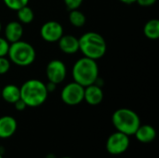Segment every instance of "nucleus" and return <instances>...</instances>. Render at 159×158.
I'll use <instances>...</instances> for the list:
<instances>
[{
    "instance_id": "f257e3e1",
    "label": "nucleus",
    "mask_w": 159,
    "mask_h": 158,
    "mask_svg": "<svg viewBox=\"0 0 159 158\" xmlns=\"http://www.w3.org/2000/svg\"><path fill=\"white\" fill-rule=\"evenodd\" d=\"M20 99L25 102L27 107H39L45 103L48 92L46 84L38 79H29L20 87Z\"/></svg>"
},
{
    "instance_id": "f03ea898",
    "label": "nucleus",
    "mask_w": 159,
    "mask_h": 158,
    "mask_svg": "<svg viewBox=\"0 0 159 158\" xmlns=\"http://www.w3.org/2000/svg\"><path fill=\"white\" fill-rule=\"evenodd\" d=\"M79 51L84 57L100 60L102 58L107 50V44L103 36L96 32H87L78 38Z\"/></svg>"
},
{
    "instance_id": "7ed1b4c3",
    "label": "nucleus",
    "mask_w": 159,
    "mask_h": 158,
    "mask_svg": "<svg viewBox=\"0 0 159 158\" xmlns=\"http://www.w3.org/2000/svg\"><path fill=\"white\" fill-rule=\"evenodd\" d=\"M72 75L74 81L84 88L94 84L99 76V66L97 61L87 57L80 58L73 66Z\"/></svg>"
},
{
    "instance_id": "20e7f679",
    "label": "nucleus",
    "mask_w": 159,
    "mask_h": 158,
    "mask_svg": "<svg viewBox=\"0 0 159 158\" xmlns=\"http://www.w3.org/2000/svg\"><path fill=\"white\" fill-rule=\"evenodd\" d=\"M112 123L116 131L122 132L128 136L134 135L141 125V119L137 113L129 108H120L114 112Z\"/></svg>"
},
{
    "instance_id": "39448f33",
    "label": "nucleus",
    "mask_w": 159,
    "mask_h": 158,
    "mask_svg": "<svg viewBox=\"0 0 159 158\" xmlns=\"http://www.w3.org/2000/svg\"><path fill=\"white\" fill-rule=\"evenodd\" d=\"M7 56L10 62L20 67H26L34 63L36 53L30 43L20 40L9 45Z\"/></svg>"
},
{
    "instance_id": "423d86ee",
    "label": "nucleus",
    "mask_w": 159,
    "mask_h": 158,
    "mask_svg": "<svg viewBox=\"0 0 159 158\" xmlns=\"http://www.w3.org/2000/svg\"><path fill=\"white\" fill-rule=\"evenodd\" d=\"M85 88L76 82H71L64 86L61 92V101L70 106L80 104L84 101Z\"/></svg>"
},
{
    "instance_id": "0eeeda50",
    "label": "nucleus",
    "mask_w": 159,
    "mask_h": 158,
    "mask_svg": "<svg viewBox=\"0 0 159 158\" xmlns=\"http://www.w3.org/2000/svg\"><path fill=\"white\" fill-rule=\"evenodd\" d=\"M129 136L116 131L109 136L106 142V150L112 156H119L124 154L129 147Z\"/></svg>"
},
{
    "instance_id": "6e6552de",
    "label": "nucleus",
    "mask_w": 159,
    "mask_h": 158,
    "mask_svg": "<svg viewBox=\"0 0 159 158\" xmlns=\"http://www.w3.org/2000/svg\"><path fill=\"white\" fill-rule=\"evenodd\" d=\"M46 75L48 81L56 85L62 83L67 75V68L64 62L61 60L55 59L50 61L46 67Z\"/></svg>"
},
{
    "instance_id": "1a4fd4ad",
    "label": "nucleus",
    "mask_w": 159,
    "mask_h": 158,
    "mask_svg": "<svg viewBox=\"0 0 159 158\" xmlns=\"http://www.w3.org/2000/svg\"><path fill=\"white\" fill-rule=\"evenodd\" d=\"M40 35L48 43L58 42L63 35V27L56 20H48L41 26Z\"/></svg>"
},
{
    "instance_id": "9d476101",
    "label": "nucleus",
    "mask_w": 159,
    "mask_h": 158,
    "mask_svg": "<svg viewBox=\"0 0 159 158\" xmlns=\"http://www.w3.org/2000/svg\"><path fill=\"white\" fill-rule=\"evenodd\" d=\"M4 34L5 38L9 44L20 41L21 40V37L23 35V26L18 20L9 21L5 26Z\"/></svg>"
},
{
    "instance_id": "9b49d317",
    "label": "nucleus",
    "mask_w": 159,
    "mask_h": 158,
    "mask_svg": "<svg viewBox=\"0 0 159 158\" xmlns=\"http://www.w3.org/2000/svg\"><path fill=\"white\" fill-rule=\"evenodd\" d=\"M59 48L64 54L73 55L79 51L78 38L72 34H63L58 41Z\"/></svg>"
},
{
    "instance_id": "f8f14e48",
    "label": "nucleus",
    "mask_w": 159,
    "mask_h": 158,
    "mask_svg": "<svg viewBox=\"0 0 159 158\" xmlns=\"http://www.w3.org/2000/svg\"><path fill=\"white\" fill-rule=\"evenodd\" d=\"M103 100L102 88L95 84L85 87L84 90V101L92 106L99 105Z\"/></svg>"
},
{
    "instance_id": "ddd939ff",
    "label": "nucleus",
    "mask_w": 159,
    "mask_h": 158,
    "mask_svg": "<svg viewBox=\"0 0 159 158\" xmlns=\"http://www.w3.org/2000/svg\"><path fill=\"white\" fill-rule=\"evenodd\" d=\"M18 128L16 119L10 115L0 117V138L7 139L14 135Z\"/></svg>"
},
{
    "instance_id": "4468645a",
    "label": "nucleus",
    "mask_w": 159,
    "mask_h": 158,
    "mask_svg": "<svg viewBox=\"0 0 159 158\" xmlns=\"http://www.w3.org/2000/svg\"><path fill=\"white\" fill-rule=\"evenodd\" d=\"M134 136L142 143H150L155 141L157 137V131L151 125H140L134 133Z\"/></svg>"
},
{
    "instance_id": "2eb2a0df",
    "label": "nucleus",
    "mask_w": 159,
    "mask_h": 158,
    "mask_svg": "<svg viewBox=\"0 0 159 158\" xmlns=\"http://www.w3.org/2000/svg\"><path fill=\"white\" fill-rule=\"evenodd\" d=\"M0 97L7 103L13 104L18 100L20 99V88L14 84L6 85L2 89H0Z\"/></svg>"
},
{
    "instance_id": "dca6fc26",
    "label": "nucleus",
    "mask_w": 159,
    "mask_h": 158,
    "mask_svg": "<svg viewBox=\"0 0 159 158\" xmlns=\"http://www.w3.org/2000/svg\"><path fill=\"white\" fill-rule=\"evenodd\" d=\"M143 34L150 40L159 38V20L157 19L149 20L143 26Z\"/></svg>"
},
{
    "instance_id": "f3484780",
    "label": "nucleus",
    "mask_w": 159,
    "mask_h": 158,
    "mask_svg": "<svg viewBox=\"0 0 159 158\" xmlns=\"http://www.w3.org/2000/svg\"><path fill=\"white\" fill-rule=\"evenodd\" d=\"M17 16L19 20L18 21L21 24H30L34 19V13L28 5L17 10Z\"/></svg>"
},
{
    "instance_id": "a211bd4d",
    "label": "nucleus",
    "mask_w": 159,
    "mask_h": 158,
    "mask_svg": "<svg viewBox=\"0 0 159 158\" xmlns=\"http://www.w3.org/2000/svg\"><path fill=\"white\" fill-rule=\"evenodd\" d=\"M69 21L73 26L80 28L86 24L87 18L82 11L78 9H73V10H70V13H69Z\"/></svg>"
},
{
    "instance_id": "6ab92c4d",
    "label": "nucleus",
    "mask_w": 159,
    "mask_h": 158,
    "mask_svg": "<svg viewBox=\"0 0 159 158\" xmlns=\"http://www.w3.org/2000/svg\"><path fill=\"white\" fill-rule=\"evenodd\" d=\"M3 2L7 7H8L11 10L17 11L20 8L27 6L29 0H3Z\"/></svg>"
},
{
    "instance_id": "aec40b11",
    "label": "nucleus",
    "mask_w": 159,
    "mask_h": 158,
    "mask_svg": "<svg viewBox=\"0 0 159 158\" xmlns=\"http://www.w3.org/2000/svg\"><path fill=\"white\" fill-rule=\"evenodd\" d=\"M10 61L6 57H0V75L6 74L10 70Z\"/></svg>"
},
{
    "instance_id": "412c9836",
    "label": "nucleus",
    "mask_w": 159,
    "mask_h": 158,
    "mask_svg": "<svg viewBox=\"0 0 159 158\" xmlns=\"http://www.w3.org/2000/svg\"><path fill=\"white\" fill-rule=\"evenodd\" d=\"M9 45L10 44L7 41L5 37L0 36V57H6L7 55Z\"/></svg>"
},
{
    "instance_id": "4be33fe9",
    "label": "nucleus",
    "mask_w": 159,
    "mask_h": 158,
    "mask_svg": "<svg viewBox=\"0 0 159 158\" xmlns=\"http://www.w3.org/2000/svg\"><path fill=\"white\" fill-rule=\"evenodd\" d=\"M63 1L67 9L70 11L73 9H78L84 0H63Z\"/></svg>"
},
{
    "instance_id": "5701e85b",
    "label": "nucleus",
    "mask_w": 159,
    "mask_h": 158,
    "mask_svg": "<svg viewBox=\"0 0 159 158\" xmlns=\"http://www.w3.org/2000/svg\"><path fill=\"white\" fill-rule=\"evenodd\" d=\"M13 105H14L15 109H16L17 111H19V112H22V111H24V110L27 108L25 102H24L21 99H20V100H18L16 102H14Z\"/></svg>"
},
{
    "instance_id": "b1692460",
    "label": "nucleus",
    "mask_w": 159,
    "mask_h": 158,
    "mask_svg": "<svg viewBox=\"0 0 159 158\" xmlns=\"http://www.w3.org/2000/svg\"><path fill=\"white\" fill-rule=\"evenodd\" d=\"M157 0H136V3H138L141 7H151L157 3Z\"/></svg>"
},
{
    "instance_id": "393cba45",
    "label": "nucleus",
    "mask_w": 159,
    "mask_h": 158,
    "mask_svg": "<svg viewBox=\"0 0 159 158\" xmlns=\"http://www.w3.org/2000/svg\"><path fill=\"white\" fill-rule=\"evenodd\" d=\"M46 88H47L48 92V93H50V92H53V91L56 89L57 85H56V84H54V83H52V82H49V81H48V82L46 84Z\"/></svg>"
},
{
    "instance_id": "a878e982",
    "label": "nucleus",
    "mask_w": 159,
    "mask_h": 158,
    "mask_svg": "<svg viewBox=\"0 0 159 158\" xmlns=\"http://www.w3.org/2000/svg\"><path fill=\"white\" fill-rule=\"evenodd\" d=\"M119 1L124 4H127V5H131V4L136 3V0H119Z\"/></svg>"
},
{
    "instance_id": "bb28decb",
    "label": "nucleus",
    "mask_w": 159,
    "mask_h": 158,
    "mask_svg": "<svg viewBox=\"0 0 159 158\" xmlns=\"http://www.w3.org/2000/svg\"><path fill=\"white\" fill-rule=\"evenodd\" d=\"M1 30H2V23H1V21H0V32H1Z\"/></svg>"
},
{
    "instance_id": "cd10ccee",
    "label": "nucleus",
    "mask_w": 159,
    "mask_h": 158,
    "mask_svg": "<svg viewBox=\"0 0 159 158\" xmlns=\"http://www.w3.org/2000/svg\"><path fill=\"white\" fill-rule=\"evenodd\" d=\"M61 158H72V157H69V156H65V157H61Z\"/></svg>"
},
{
    "instance_id": "c85d7f7f",
    "label": "nucleus",
    "mask_w": 159,
    "mask_h": 158,
    "mask_svg": "<svg viewBox=\"0 0 159 158\" xmlns=\"http://www.w3.org/2000/svg\"><path fill=\"white\" fill-rule=\"evenodd\" d=\"M0 158H3V156H2V155L0 154Z\"/></svg>"
}]
</instances>
